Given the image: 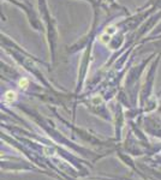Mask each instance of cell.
<instances>
[{
    "label": "cell",
    "instance_id": "7a4b0ae2",
    "mask_svg": "<svg viewBox=\"0 0 161 180\" xmlns=\"http://www.w3.org/2000/svg\"><path fill=\"white\" fill-rule=\"evenodd\" d=\"M28 84H29V82H28V79L27 78H22L19 80V85H21V88H27Z\"/></svg>",
    "mask_w": 161,
    "mask_h": 180
},
{
    "label": "cell",
    "instance_id": "6da1fadb",
    "mask_svg": "<svg viewBox=\"0 0 161 180\" xmlns=\"http://www.w3.org/2000/svg\"><path fill=\"white\" fill-rule=\"evenodd\" d=\"M16 96H17V94H16L15 91H8L5 94V96H4V101L6 102V103H12L16 100Z\"/></svg>",
    "mask_w": 161,
    "mask_h": 180
}]
</instances>
